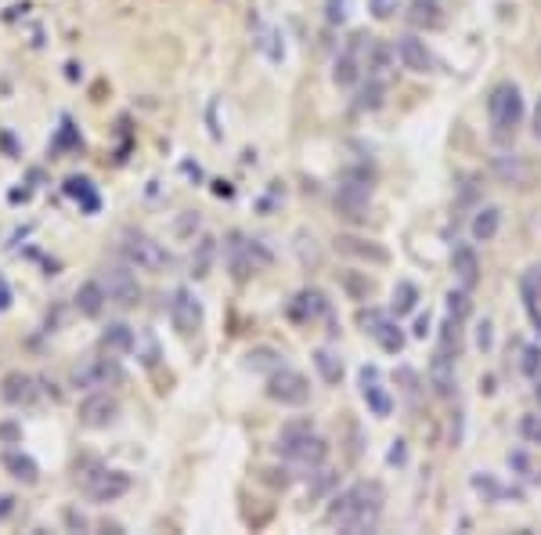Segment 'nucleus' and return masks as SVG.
I'll use <instances>...</instances> for the list:
<instances>
[{
	"label": "nucleus",
	"instance_id": "dca6fc26",
	"mask_svg": "<svg viewBox=\"0 0 541 535\" xmlns=\"http://www.w3.org/2000/svg\"><path fill=\"white\" fill-rule=\"evenodd\" d=\"M451 272H454V283L462 290H476V283H480V257H476V250L469 242H458L451 250Z\"/></svg>",
	"mask_w": 541,
	"mask_h": 535
},
{
	"label": "nucleus",
	"instance_id": "393cba45",
	"mask_svg": "<svg viewBox=\"0 0 541 535\" xmlns=\"http://www.w3.org/2000/svg\"><path fill=\"white\" fill-rule=\"evenodd\" d=\"M101 347L108 355H123V351H134V329L123 325V322H112L105 333H101Z\"/></svg>",
	"mask_w": 541,
	"mask_h": 535
},
{
	"label": "nucleus",
	"instance_id": "de8ad7c7",
	"mask_svg": "<svg viewBox=\"0 0 541 535\" xmlns=\"http://www.w3.org/2000/svg\"><path fill=\"white\" fill-rule=\"evenodd\" d=\"M538 58H541V51H538Z\"/></svg>",
	"mask_w": 541,
	"mask_h": 535
},
{
	"label": "nucleus",
	"instance_id": "f257e3e1",
	"mask_svg": "<svg viewBox=\"0 0 541 535\" xmlns=\"http://www.w3.org/2000/svg\"><path fill=\"white\" fill-rule=\"evenodd\" d=\"M383 499L386 496H383L379 481H358V485H351L347 492H340L332 499V507L325 510V521L351 535L372 532L379 525V518H383Z\"/></svg>",
	"mask_w": 541,
	"mask_h": 535
},
{
	"label": "nucleus",
	"instance_id": "37998d69",
	"mask_svg": "<svg viewBox=\"0 0 541 535\" xmlns=\"http://www.w3.org/2000/svg\"><path fill=\"white\" fill-rule=\"evenodd\" d=\"M531 130H535V138L541 141V98H538V106H535V119H531Z\"/></svg>",
	"mask_w": 541,
	"mask_h": 535
},
{
	"label": "nucleus",
	"instance_id": "2eb2a0df",
	"mask_svg": "<svg viewBox=\"0 0 541 535\" xmlns=\"http://www.w3.org/2000/svg\"><path fill=\"white\" fill-rule=\"evenodd\" d=\"M270 261V250H264L260 242H235L231 246V268H235V279H250L257 275L260 268H268Z\"/></svg>",
	"mask_w": 541,
	"mask_h": 535
},
{
	"label": "nucleus",
	"instance_id": "2f4dec72",
	"mask_svg": "<svg viewBox=\"0 0 541 535\" xmlns=\"http://www.w3.org/2000/svg\"><path fill=\"white\" fill-rule=\"evenodd\" d=\"M66 149H84V141L77 138V130H73L69 119L62 123V134H58V141H55V152H66Z\"/></svg>",
	"mask_w": 541,
	"mask_h": 535
},
{
	"label": "nucleus",
	"instance_id": "58836bf2",
	"mask_svg": "<svg viewBox=\"0 0 541 535\" xmlns=\"http://www.w3.org/2000/svg\"><path fill=\"white\" fill-rule=\"evenodd\" d=\"M520 430H524V437H527V441H535V445H541V420H538V417H524V424H520Z\"/></svg>",
	"mask_w": 541,
	"mask_h": 535
},
{
	"label": "nucleus",
	"instance_id": "423d86ee",
	"mask_svg": "<svg viewBox=\"0 0 541 535\" xmlns=\"http://www.w3.org/2000/svg\"><path fill=\"white\" fill-rule=\"evenodd\" d=\"M268 395L274 398V402H281V406H307V398H311V384H307L303 373L281 365V369L270 373Z\"/></svg>",
	"mask_w": 541,
	"mask_h": 535
},
{
	"label": "nucleus",
	"instance_id": "7ed1b4c3",
	"mask_svg": "<svg viewBox=\"0 0 541 535\" xmlns=\"http://www.w3.org/2000/svg\"><path fill=\"white\" fill-rule=\"evenodd\" d=\"M278 452H281L289 463L314 470V467L325 463L329 445H325L318 434H311V424H289V427L281 430V437H278Z\"/></svg>",
	"mask_w": 541,
	"mask_h": 535
},
{
	"label": "nucleus",
	"instance_id": "79ce46f5",
	"mask_svg": "<svg viewBox=\"0 0 541 535\" xmlns=\"http://www.w3.org/2000/svg\"><path fill=\"white\" fill-rule=\"evenodd\" d=\"M7 308H11V290H7V283L0 275V312H7Z\"/></svg>",
	"mask_w": 541,
	"mask_h": 535
},
{
	"label": "nucleus",
	"instance_id": "412c9836",
	"mask_svg": "<svg viewBox=\"0 0 541 535\" xmlns=\"http://www.w3.org/2000/svg\"><path fill=\"white\" fill-rule=\"evenodd\" d=\"M325 312H329V304H325V297L318 290H300L289 301V319L292 322H311L318 319V315H325Z\"/></svg>",
	"mask_w": 541,
	"mask_h": 535
},
{
	"label": "nucleus",
	"instance_id": "39448f33",
	"mask_svg": "<svg viewBox=\"0 0 541 535\" xmlns=\"http://www.w3.org/2000/svg\"><path fill=\"white\" fill-rule=\"evenodd\" d=\"M358 322L364 325V333L386 351V355H401L404 351V333H401V325L393 322V312L386 315V312H375V308H368V312H361Z\"/></svg>",
	"mask_w": 541,
	"mask_h": 535
},
{
	"label": "nucleus",
	"instance_id": "f03ea898",
	"mask_svg": "<svg viewBox=\"0 0 541 535\" xmlns=\"http://www.w3.org/2000/svg\"><path fill=\"white\" fill-rule=\"evenodd\" d=\"M487 116H491V130L498 141H509L524 119V95L513 80H502L491 87L487 95Z\"/></svg>",
	"mask_w": 541,
	"mask_h": 535
},
{
	"label": "nucleus",
	"instance_id": "5701e85b",
	"mask_svg": "<svg viewBox=\"0 0 541 535\" xmlns=\"http://www.w3.org/2000/svg\"><path fill=\"white\" fill-rule=\"evenodd\" d=\"M105 304H108V297H105V286H101V283H84V286L77 290V312H80V315L97 319V315L105 312Z\"/></svg>",
	"mask_w": 541,
	"mask_h": 535
},
{
	"label": "nucleus",
	"instance_id": "e433bc0d",
	"mask_svg": "<svg viewBox=\"0 0 541 535\" xmlns=\"http://www.w3.org/2000/svg\"><path fill=\"white\" fill-rule=\"evenodd\" d=\"M541 369V351L538 347H524V373L527 376H538Z\"/></svg>",
	"mask_w": 541,
	"mask_h": 535
},
{
	"label": "nucleus",
	"instance_id": "6e6552de",
	"mask_svg": "<svg viewBox=\"0 0 541 535\" xmlns=\"http://www.w3.org/2000/svg\"><path fill=\"white\" fill-rule=\"evenodd\" d=\"M368 200H372V185H368V178H361V174L343 178V185L336 189V211L343 217H351V221H361V217H364Z\"/></svg>",
	"mask_w": 541,
	"mask_h": 535
},
{
	"label": "nucleus",
	"instance_id": "a878e982",
	"mask_svg": "<svg viewBox=\"0 0 541 535\" xmlns=\"http://www.w3.org/2000/svg\"><path fill=\"white\" fill-rule=\"evenodd\" d=\"M336 246H340L343 253L368 257V261H375V264H386V261H390V253H386L383 246H375V242H368V246H364V239H351V235H343V239H336Z\"/></svg>",
	"mask_w": 541,
	"mask_h": 535
},
{
	"label": "nucleus",
	"instance_id": "bb28decb",
	"mask_svg": "<svg viewBox=\"0 0 541 535\" xmlns=\"http://www.w3.org/2000/svg\"><path fill=\"white\" fill-rule=\"evenodd\" d=\"M415 304H419V290H415V283H397V290H393V304H390L393 319L412 315V312H415Z\"/></svg>",
	"mask_w": 541,
	"mask_h": 535
},
{
	"label": "nucleus",
	"instance_id": "72a5a7b5",
	"mask_svg": "<svg viewBox=\"0 0 541 535\" xmlns=\"http://www.w3.org/2000/svg\"><path fill=\"white\" fill-rule=\"evenodd\" d=\"M358 106L361 108H379V106H383V84H379V80H372V84L361 91Z\"/></svg>",
	"mask_w": 541,
	"mask_h": 535
},
{
	"label": "nucleus",
	"instance_id": "ddd939ff",
	"mask_svg": "<svg viewBox=\"0 0 541 535\" xmlns=\"http://www.w3.org/2000/svg\"><path fill=\"white\" fill-rule=\"evenodd\" d=\"M393 51H397L401 66L412 69V73H434V69H437V58L430 55L426 40H419V36H412V33H408V36H397Z\"/></svg>",
	"mask_w": 541,
	"mask_h": 535
},
{
	"label": "nucleus",
	"instance_id": "b1692460",
	"mask_svg": "<svg viewBox=\"0 0 541 535\" xmlns=\"http://www.w3.org/2000/svg\"><path fill=\"white\" fill-rule=\"evenodd\" d=\"M498 228H502V211L498 207H480L476 217H473V224H469V235L476 242H491L498 235Z\"/></svg>",
	"mask_w": 541,
	"mask_h": 535
},
{
	"label": "nucleus",
	"instance_id": "4468645a",
	"mask_svg": "<svg viewBox=\"0 0 541 535\" xmlns=\"http://www.w3.org/2000/svg\"><path fill=\"white\" fill-rule=\"evenodd\" d=\"M358 376H361V398L368 402V409H372L375 417H390V413H393V398H390V391L383 387V373H379L375 365H364Z\"/></svg>",
	"mask_w": 541,
	"mask_h": 535
},
{
	"label": "nucleus",
	"instance_id": "a19ab883",
	"mask_svg": "<svg viewBox=\"0 0 541 535\" xmlns=\"http://www.w3.org/2000/svg\"><path fill=\"white\" fill-rule=\"evenodd\" d=\"M476 344H480V347H491V322H484V325H480V333H476Z\"/></svg>",
	"mask_w": 541,
	"mask_h": 535
},
{
	"label": "nucleus",
	"instance_id": "a18cd8bd",
	"mask_svg": "<svg viewBox=\"0 0 541 535\" xmlns=\"http://www.w3.org/2000/svg\"><path fill=\"white\" fill-rule=\"evenodd\" d=\"M11 510H15V499H11V496H0V518L11 514Z\"/></svg>",
	"mask_w": 541,
	"mask_h": 535
},
{
	"label": "nucleus",
	"instance_id": "ea45409f",
	"mask_svg": "<svg viewBox=\"0 0 541 535\" xmlns=\"http://www.w3.org/2000/svg\"><path fill=\"white\" fill-rule=\"evenodd\" d=\"M397 7H401L397 0H372V15H375V18H393Z\"/></svg>",
	"mask_w": 541,
	"mask_h": 535
},
{
	"label": "nucleus",
	"instance_id": "4be33fe9",
	"mask_svg": "<svg viewBox=\"0 0 541 535\" xmlns=\"http://www.w3.org/2000/svg\"><path fill=\"white\" fill-rule=\"evenodd\" d=\"M408 22H412L415 29H441V26H444L441 4H437V0H412V7H408Z\"/></svg>",
	"mask_w": 541,
	"mask_h": 535
},
{
	"label": "nucleus",
	"instance_id": "c756f323",
	"mask_svg": "<svg viewBox=\"0 0 541 535\" xmlns=\"http://www.w3.org/2000/svg\"><path fill=\"white\" fill-rule=\"evenodd\" d=\"M134 351H138V358H141V365H156L159 362V340L148 333V329H141L138 336H134Z\"/></svg>",
	"mask_w": 541,
	"mask_h": 535
},
{
	"label": "nucleus",
	"instance_id": "aec40b11",
	"mask_svg": "<svg viewBox=\"0 0 541 535\" xmlns=\"http://www.w3.org/2000/svg\"><path fill=\"white\" fill-rule=\"evenodd\" d=\"M0 463H4V470H7L15 481H22V485H36V481H40L36 459L26 456V452H18V448H7V452L0 456Z\"/></svg>",
	"mask_w": 541,
	"mask_h": 535
},
{
	"label": "nucleus",
	"instance_id": "4c0bfd02",
	"mask_svg": "<svg viewBox=\"0 0 541 535\" xmlns=\"http://www.w3.org/2000/svg\"><path fill=\"white\" fill-rule=\"evenodd\" d=\"M209 257H213V239H202V246H199V264H195V275H206V268H209Z\"/></svg>",
	"mask_w": 541,
	"mask_h": 535
},
{
	"label": "nucleus",
	"instance_id": "c9c22d12",
	"mask_svg": "<svg viewBox=\"0 0 541 535\" xmlns=\"http://www.w3.org/2000/svg\"><path fill=\"white\" fill-rule=\"evenodd\" d=\"M473 489H476V492H487V496H491V499H498V496H505V492H502V489H498V481H491V478H487V474H484V478H480V474H476V478H473Z\"/></svg>",
	"mask_w": 541,
	"mask_h": 535
},
{
	"label": "nucleus",
	"instance_id": "9d476101",
	"mask_svg": "<svg viewBox=\"0 0 541 535\" xmlns=\"http://www.w3.org/2000/svg\"><path fill=\"white\" fill-rule=\"evenodd\" d=\"M170 322H174V329L180 336H191L202 325V304L188 286L174 290V297H170Z\"/></svg>",
	"mask_w": 541,
	"mask_h": 535
},
{
	"label": "nucleus",
	"instance_id": "9b49d317",
	"mask_svg": "<svg viewBox=\"0 0 541 535\" xmlns=\"http://www.w3.org/2000/svg\"><path fill=\"white\" fill-rule=\"evenodd\" d=\"M119 380H123V373L108 358H94V362H84V365L73 369V384L84 387V391H97V387H108V384H119Z\"/></svg>",
	"mask_w": 541,
	"mask_h": 535
},
{
	"label": "nucleus",
	"instance_id": "cd10ccee",
	"mask_svg": "<svg viewBox=\"0 0 541 535\" xmlns=\"http://www.w3.org/2000/svg\"><path fill=\"white\" fill-rule=\"evenodd\" d=\"M314 365H318V373H322L325 384H340V376H343L340 355H332L329 347H322V351H314Z\"/></svg>",
	"mask_w": 541,
	"mask_h": 535
},
{
	"label": "nucleus",
	"instance_id": "49530a36",
	"mask_svg": "<svg viewBox=\"0 0 541 535\" xmlns=\"http://www.w3.org/2000/svg\"><path fill=\"white\" fill-rule=\"evenodd\" d=\"M535 325H538V333H541V315H538V319H535Z\"/></svg>",
	"mask_w": 541,
	"mask_h": 535
},
{
	"label": "nucleus",
	"instance_id": "f8f14e48",
	"mask_svg": "<svg viewBox=\"0 0 541 535\" xmlns=\"http://www.w3.org/2000/svg\"><path fill=\"white\" fill-rule=\"evenodd\" d=\"M84 489L94 503H112L130 489V478L123 470H94V474H87Z\"/></svg>",
	"mask_w": 541,
	"mask_h": 535
},
{
	"label": "nucleus",
	"instance_id": "c03bdc74",
	"mask_svg": "<svg viewBox=\"0 0 541 535\" xmlns=\"http://www.w3.org/2000/svg\"><path fill=\"white\" fill-rule=\"evenodd\" d=\"M430 333V315H419V322H415V336H426Z\"/></svg>",
	"mask_w": 541,
	"mask_h": 535
},
{
	"label": "nucleus",
	"instance_id": "1a4fd4ad",
	"mask_svg": "<svg viewBox=\"0 0 541 535\" xmlns=\"http://www.w3.org/2000/svg\"><path fill=\"white\" fill-rule=\"evenodd\" d=\"M116 417H119V398L108 395V391H94L80 402V424L90 430L112 427Z\"/></svg>",
	"mask_w": 541,
	"mask_h": 535
},
{
	"label": "nucleus",
	"instance_id": "473e14b6",
	"mask_svg": "<svg viewBox=\"0 0 541 535\" xmlns=\"http://www.w3.org/2000/svg\"><path fill=\"white\" fill-rule=\"evenodd\" d=\"M509 463H513L516 470H524V478H527V481H541V474L535 470V463H531V456H527V452H509Z\"/></svg>",
	"mask_w": 541,
	"mask_h": 535
},
{
	"label": "nucleus",
	"instance_id": "f3484780",
	"mask_svg": "<svg viewBox=\"0 0 541 535\" xmlns=\"http://www.w3.org/2000/svg\"><path fill=\"white\" fill-rule=\"evenodd\" d=\"M0 398H4L7 406H29V402L36 398V380H33L29 373L15 369V373H7V376L0 380Z\"/></svg>",
	"mask_w": 541,
	"mask_h": 535
},
{
	"label": "nucleus",
	"instance_id": "7c9ffc66",
	"mask_svg": "<svg viewBox=\"0 0 541 535\" xmlns=\"http://www.w3.org/2000/svg\"><path fill=\"white\" fill-rule=\"evenodd\" d=\"M469 312H473V301H469V290H451L448 293V319L454 322H465L469 319Z\"/></svg>",
	"mask_w": 541,
	"mask_h": 535
},
{
	"label": "nucleus",
	"instance_id": "6ab92c4d",
	"mask_svg": "<svg viewBox=\"0 0 541 535\" xmlns=\"http://www.w3.org/2000/svg\"><path fill=\"white\" fill-rule=\"evenodd\" d=\"M430 387H434V395L437 398H451L454 395V355L448 351H441L437 347V355H434V362H430Z\"/></svg>",
	"mask_w": 541,
	"mask_h": 535
},
{
	"label": "nucleus",
	"instance_id": "0eeeda50",
	"mask_svg": "<svg viewBox=\"0 0 541 535\" xmlns=\"http://www.w3.org/2000/svg\"><path fill=\"white\" fill-rule=\"evenodd\" d=\"M101 286H105L108 304H116V308H134L141 301V286H138V275L130 268H119V264L108 268Z\"/></svg>",
	"mask_w": 541,
	"mask_h": 535
},
{
	"label": "nucleus",
	"instance_id": "20e7f679",
	"mask_svg": "<svg viewBox=\"0 0 541 535\" xmlns=\"http://www.w3.org/2000/svg\"><path fill=\"white\" fill-rule=\"evenodd\" d=\"M123 257L127 264L141 268V272H170L174 268V257L163 242H156L152 235H141V231H127L123 235Z\"/></svg>",
	"mask_w": 541,
	"mask_h": 535
},
{
	"label": "nucleus",
	"instance_id": "f704fd0d",
	"mask_svg": "<svg viewBox=\"0 0 541 535\" xmlns=\"http://www.w3.org/2000/svg\"><path fill=\"white\" fill-rule=\"evenodd\" d=\"M347 7H351V0H329L325 4V18L332 26H340V22H347Z\"/></svg>",
	"mask_w": 541,
	"mask_h": 535
},
{
	"label": "nucleus",
	"instance_id": "c85d7f7f",
	"mask_svg": "<svg viewBox=\"0 0 541 535\" xmlns=\"http://www.w3.org/2000/svg\"><path fill=\"white\" fill-rule=\"evenodd\" d=\"M66 196H73L77 203H84L87 214H94V211L101 207V203H97V192L90 189L87 178H69V181H66Z\"/></svg>",
	"mask_w": 541,
	"mask_h": 535
},
{
	"label": "nucleus",
	"instance_id": "a211bd4d",
	"mask_svg": "<svg viewBox=\"0 0 541 535\" xmlns=\"http://www.w3.org/2000/svg\"><path fill=\"white\" fill-rule=\"evenodd\" d=\"M361 40H364V36H354V40L347 44V51L336 58L332 80H336L340 87H354V84L361 80V73H364V62H361Z\"/></svg>",
	"mask_w": 541,
	"mask_h": 535
}]
</instances>
